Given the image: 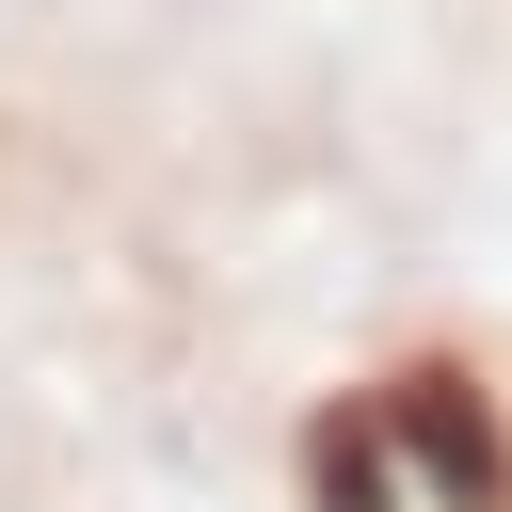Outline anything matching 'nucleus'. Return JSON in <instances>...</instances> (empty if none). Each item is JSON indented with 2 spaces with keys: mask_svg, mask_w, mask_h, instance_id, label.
Returning a JSON list of instances; mask_svg holds the SVG:
<instances>
[]
</instances>
